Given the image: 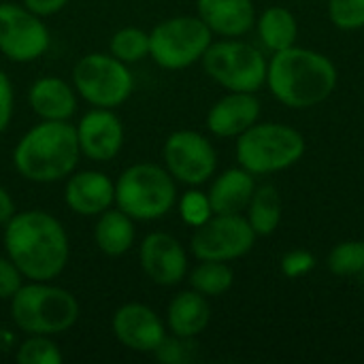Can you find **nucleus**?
I'll use <instances>...</instances> for the list:
<instances>
[{"label":"nucleus","mask_w":364,"mask_h":364,"mask_svg":"<svg viewBox=\"0 0 364 364\" xmlns=\"http://www.w3.org/2000/svg\"><path fill=\"white\" fill-rule=\"evenodd\" d=\"M260 117V100L254 92H230L207 113V128L222 139L239 136Z\"/></svg>","instance_id":"dca6fc26"},{"label":"nucleus","mask_w":364,"mask_h":364,"mask_svg":"<svg viewBox=\"0 0 364 364\" xmlns=\"http://www.w3.org/2000/svg\"><path fill=\"white\" fill-rule=\"evenodd\" d=\"M235 273L226 262L220 260H200V264L190 273L192 290L203 296H222L232 288Z\"/></svg>","instance_id":"393cba45"},{"label":"nucleus","mask_w":364,"mask_h":364,"mask_svg":"<svg viewBox=\"0 0 364 364\" xmlns=\"http://www.w3.org/2000/svg\"><path fill=\"white\" fill-rule=\"evenodd\" d=\"M13 115V85L9 77L0 70V132L6 130Z\"/></svg>","instance_id":"72a5a7b5"},{"label":"nucleus","mask_w":364,"mask_h":364,"mask_svg":"<svg viewBox=\"0 0 364 364\" xmlns=\"http://www.w3.org/2000/svg\"><path fill=\"white\" fill-rule=\"evenodd\" d=\"M256 192L254 175L245 168L224 171L209 188L207 196L213 213H241Z\"/></svg>","instance_id":"6ab92c4d"},{"label":"nucleus","mask_w":364,"mask_h":364,"mask_svg":"<svg viewBox=\"0 0 364 364\" xmlns=\"http://www.w3.org/2000/svg\"><path fill=\"white\" fill-rule=\"evenodd\" d=\"M328 17L339 30H360L364 28V0H328Z\"/></svg>","instance_id":"c85d7f7f"},{"label":"nucleus","mask_w":364,"mask_h":364,"mask_svg":"<svg viewBox=\"0 0 364 364\" xmlns=\"http://www.w3.org/2000/svg\"><path fill=\"white\" fill-rule=\"evenodd\" d=\"M68 0H23V6L30 9L32 13L45 17V15H53L58 11H62L66 6Z\"/></svg>","instance_id":"f704fd0d"},{"label":"nucleus","mask_w":364,"mask_h":364,"mask_svg":"<svg viewBox=\"0 0 364 364\" xmlns=\"http://www.w3.org/2000/svg\"><path fill=\"white\" fill-rule=\"evenodd\" d=\"M256 232L241 213H213L200 224L190 241L192 254L198 260L230 262L252 252Z\"/></svg>","instance_id":"9d476101"},{"label":"nucleus","mask_w":364,"mask_h":364,"mask_svg":"<svg viewBox=\"0 0 364 364\" xmlns=\"http://www.w3.org/2000/svg\"><path fill=\"white\" fill-rule=\"evenodd\" d=\"M113 335L122 346H126L132 352H156L162 343L164 326L160 318L141 303H128L119 307L113 316Z\"/></svg>","instance_id":"2eb2a0df"},{"label":"nucleus","mask_w":364,"mask_h":364,"mask_svg":"<svg viewBox=\"0 0 364 364\" xmlns=\"http://www.w3.org/2000/svg\"><path fill=\"white\" fill-rule=\"evenodd\" d=\"M177 198L173 175L149 162L128 166L115 183L117 209L128 213L132 220H160L164 218Z\"/></svg>","instance_id":"423d86ee"},{"label":"nucleus","mask_w":364,"mask_h":364,"mask_svg":"<svg viewBox=\"0 0 364 364\" xmlns=\"http://www.w3.org/2000/svg\"><path fill=\"white\" fill-rule=\"evenodd\" d=\"M186 341L188 339H183V337H164L162 339V343L158 346V350H156V356L162 360V363H168V364H177V363H183L186 360V356H188V346H186Z\"/></svg>","instance_id":"473e14b6"},{"label":"nucleus","mask_w":364,"mask_h":364,"mask_svg":"<svg viewBox=\"0 0 364 364\" xmlns=\"http://www.w3.org/2000/svg\"><path fill=\"white\" fill-rule=\"evenodd\" d=\"M49 47L41 15L13 2H0V51L13 62H32Z\"/></svg>","instance_id":"9b49d317"},{"label":"nucleus","mask_w":364,"mask_h":364,"mask_svg":"<svg viewBox=\"0 0 364 364\" xmlns=\"http://www.w3.org/2000/svg\"><path fill=\"white\" fill-rule=\"evenodd\" d=\"M111 55L124 64L141 62L149 55V34L139 28H122L111 38Z\"/></svg>","instance_id":"a878e982"},{"label":"nucleus","mask_w":364,"mask_h":364,"mask_svg":"<svg viewBox=\"0 0 364 364\" xmlns=\"http://www.w3.org/2000/svg\"><path fill=\"white\" fill-rule=\"evenodd\" d=\"M81 156L77 130L68 122L45 119L30 128L13 151V164L21 177L34 183H51L68 177Z\"/></svg>","instance_id":"7ed1b4c3"},{"label":"nucleus","mask_w":364,"mask_h":364,"mask_svg":"<svg viewBox=\"0 0 364 364\" xmlns=\"http://www.w3.org/2000/svg\"><path fill=\"white\" fill-rule=\"evenodd\" d=\"M77 141L83 156L94 162L113 160L124 145V126L122 119L109 109H94L85 113L79 122Z\"/></svg>","instance_id":"4468645a"},{"label":"nucleus","mask_w":364,"mask_h":364,"mask_svg":"<svg viewBox=\"0 0 364 364\" xmlns=\"http://www.w3.org/2000/svg\"><path fill=\"white\" fill-rule=\"evenodd\" d=\"M17 363L19 364H60L62 354L58 346L47 339V335H32L28 341L21 343L17 350Z\"/></svg>","instance_id":"cd10ccee"},{"label":"nucleus","mask_w":364,"mask_h":364,"mask_svg":"<svg viewBox=\"0 0 364 364\" xmlns=\"http://www.w3.org/2000/svg\"><path fill=\"white\" fill-rule=\"evenodd\" d=\"M28 100L34 113L43 119L66 122L77 109L73 87L60 77H43L34 81L28 92Z\"/></svg>","instance_id":"aec40b11"},{"label":"nucleus","mask_w":364,"mask_h":364,"mask_svg":"<svg viewBox=\"0 0 364 364\" xmlns=\"http://www.w3.org/2000/svg\"><path fill=\"white\" fill-rule=\"evenodd\" d=\"M213 32L196 15H179L160 21L149 34V55L166 70H181L198 62L211 41Z\"/></svg>","instance_id":"0eeeda50"},{"label":"nucleus","mask_w":364,"mask_h":364,"mask_svg":"<svg viewBox=\"0 0 364 364\" xmlns=\"http://www.w3.org/2000/svg\"><path fill=\"white\" fill-rule=\"evenodd\" d=\"M305 136L296 128L256 122L237 136V160L252 175H271L294 166L305 156Z\"/></svg>","instance_id":"20e7f679"},{"label":"nucleus","mask_w":364,"mask_h":364,"mask_svg":"<svg viewBox=\"0 0 364 364\" xmlns=\"http://www.w3.org/2000/svg\"><path fill=\"white\" fill-rule=\"evenodd\" d=\"M66 205L79 215H100L115 200V183L98 171H83L68 179Z\"/></svg>","instance_id":"f3484780"},{"label":"nucleus","mask_w":364,"mask_h":364,"mask_svg":"<svg viewBox=\"0 0 364 364\" xmlns=\"http://www.w3.org/2000/svg\"><path fill=\"white\" fill-rule=\"evenodd\" d=\"M139 258L145 275L158 286H177L188 273L183 245L166 232L147 235L141 243Z\"/></svg>","instance_id":"ddd939ff"},{"label":"nucleus","mask_w":364,"mask_h":364,"mask_svg":"<svg viewBox=\"0 0 364 364\" xmlns=\"http://www.w3.org/2000/svg\"><path fill=\"white\" fill-rule=\"evenodd\" d=\"M4 247L19 273L32 282L58 277L70 254L64 226L45 211L15 213L4 228Z\"/></svg>","instance_id":"f257e3e1"},{"label":"nucleus","mask_w":364,"mask_h":364,"mask_svg":"<svg viewBox=\"0 0 364 364\" xmlns=\"http://www.w3.org/2000/svg\"><path fill=\"white\" fill-rule=\"evenodd\" d=\"M166 320H168L173 335L183 337V339H194L209 326L211 309H209L207 299L200 292L196 290L181 292L171 301Z\"/></svg>","instance_id":"412c9836"},{"label":"nucleus","mask_w":364,"mask_h":364,"mask_svg":"<svg viewBox=\"0 0 364 364\" xmlns=\"http://www.w3.org/2000/svg\"><path fill=\"white\" fill-rule=\"evenodd\" d=\"M96 245L107 256H124L134 245V224L122 209L102 211L94 228Z\"/></svg>","instance_id":"4be33fe9"},{"label":"nucleus","mask_w":364,"mask_h":364,"mask_svg":"<svg viewBox=\"0 0 364 364\" xmlns=\"http://www.w3.org/2000/svg\"><path fill=\"white\" fill-rule=\"evenodd\" d=\"M11 318L28 335H60L77 322L79 303L64 288L34 282L11 296Z\"/></svg>","instance_id":"39448f33"},{"label":"nucleus","mask_w":364,"mask_h":364,"mask_svg":"<svg viewBox=\"0 0 364 364\" xmlns=\"http://www.w3.org/2000/svg\"><path fill=\"white\" fill-rule=\"evenodd\" d=\"M256 28H258V36H260L262 45L273 53L296 45L299 21H296L294 13L286 6H269L256 19Z\"/></svg>","instance_id":"5701e85b"},{"label":"nucleus","mask_w":364,"mask_h":364,"mask_svg":"<svg viewBox=\"0 0 364 364\" xmlns=\"http://www.w3.org/2000/svg\"><path fill=\"white\" fill-rule=\"evenodd\" d=\"M360 279H363V284H364V267H363V271H360V275H358Z\"/></svg>","instance_id":"e433bc0d"},{"label":"nucleus","mask_w":364,"mask_h":364,"mask_svg":"<svg viewBox=\"0 0 364 364\" xmlns=\"http://www.w3.org/2000/svg\"><path fill=\"white\" fill-rule=\"evenodd\" d=\"M247 222L256 237H269L279 228L282 222V196L275 186L256 188L247 205Z\"/></svg>","instance_id":"b1692460"},{"label":"nucleus","mask_w":364,"mask_h":364,"mask_svg":"<svg viewBox=\"0 0 364 364\" xmlns=\"http://www.w3.org/2000/svg\"><path fill=\"white\" fill-rule=\"evenodd\" d=\"M364 267V241H343L328 254V271L339 277L360 275Z\"/></svg>","instance_id":"bb28decb"},{"label":"nucleus","mask_w":364,"mask_h":364,"mask_svg":"<svg viewBox=\"0 0 364 364\" xmlns=\"http://www.w3.org/2000/svg\"><path fill=\"white\" fill-rule=\"evenodd\" d=\"M316 267V258L307 250H292L282 258V273L290 279L305 277Z\"/></svg>","instance_id":"7c9ffc66"},{"label":"nucleus","mask_w":364,"mask_h":364,"mask_svg":"<svg viewBox=\"0 0 364 364\" xmlns=\"http://www.w3.org/2000/svg\"><path fill=\"white\" fill-rule=\"evenodd\" d=\"M21 273L11 258H0V299H11L23 284Z\"/></svg>","instance_id":"2f4dec72"},{"label":"nucleus","mask_w":364,"mask_h":364,"mask_svg":"<svg viewBox=\"0 0 364 364\" xmlns=\"http://www.w3.org/2000/svg\"><path fill=\"white\" fill-rule=\"evenodd\" d=\"M200 60L205 73L228 92H258L267 83L269 62L262 51L250 43H211Z\"/></svg>","instance_id":"6e6552de"},{"label":"nucleus","mask_w":364,"mask_h":364,"mask_svg":"<svg viewBox=\"0 0 364 364\" xmlns=\"http://www.w3.org/2000/svg\"><path fill=\"white\" fill-rule=\"evenodd\" d=\"M179 213H181V220L192 226V228H198L200 224H205L211 215H213V209H211V203H209V196L198 192V190H190L183 194L181 203H179Z\"/></svg>","instance_id":"c756f323"},{"label":"nucleus","mask_w":364,"mask_h":364,"mask_svg":"<svg viewBox=\"0 0 364 364\" xmlns=\"http://www.w3.org/2000/svg\"><path fill=\"white\" fill-rule=\"evenodd\" d=\"M198 17L213 34L237 38L256 26V11L252 0H198Z\"/></svg>","instance_id":"a211bd4d"},{"label":"nucleus","mask_w":364,"mask_h":364,"mask_svg":"<svg viewBox=\"0 0 364 364\" xmlns=\"http://www.w3.org/2000/svg\"><path fill=\"white\" fill-rule=\"evenodd\" d=\"M166 171L181 183L200 186L218 166V154L207 136L194 130H177L164 143Z\"/></svg>","instance_id":"f8f14e48"},{"label":"nucleus","mask_w":364,"mask_h":364,"mask_svg":"<svg viewBox=\"0 0 364 364\" xmlns=\"http://www.w3.org/2000/svg\"><path fill=\"white\" fill-rule=\"evenodd\" d=\"M13 215H15L13 198L9 196V192L4 188H0V224H6Z\"/></svg>","instance_id":"c9c22d12"},{"label":"nucleus","mask_w":364,"mask_h":364,"mask_svg":"<svg viewBox=\"0 0 364 364\" xmlns=\"http://www.w3.org/2000/svg\"><path fill=\"white\" fill-rule=\"evenodd\" d=\"M339 81L337 66L320 51L290 47L273 53L267 66L271 94L290 109H311L333 96Z\"/></svg>","instance_id":"f03ea898"},{"label":"nucleus","mask_w":364,"mask_h":364,"mask_svg":"<svg viewBox=\"0 0 364 364\" xmlns=\"http://www.w3.org/2000/svg\"><path fill=\"white\" fill-rule=\"evenodd\" d=\"M75 90L94 107L113 109L126 102L134 90V77L115 55L87 53L73 68Z\"/></svg>","instance_id":"1a4fd4ad"}]
</instances>
